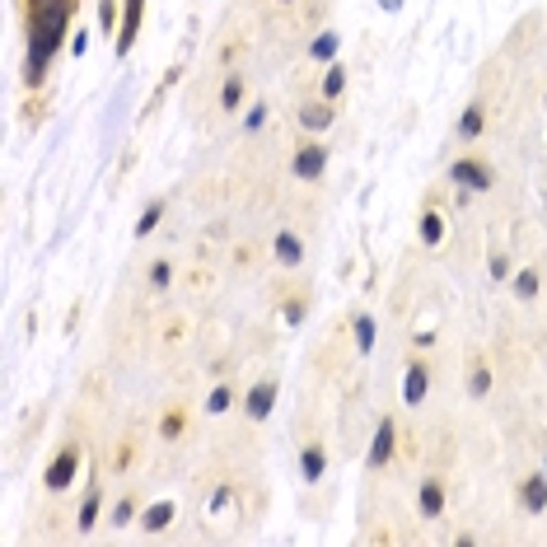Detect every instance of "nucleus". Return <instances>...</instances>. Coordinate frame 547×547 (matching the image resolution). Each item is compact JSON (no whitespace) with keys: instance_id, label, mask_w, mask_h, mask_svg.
I'll use <instances>...</instances> for the list:
<instances>
[{"instance_id":"nucleus-1","label":"nucleus","mask_w":547,"mask_h":547,"mask_svg":"<svg viewBox=\"0 0 547 547\" xmlns=\"http://www.w3.org/2000/svg\"><path fill=\"white\" fill-rule=\"evenodd\" d=\"M75 0H33L28 5V80L38 84L52 52L66 38V19H71Z\"/></svg>"},{"instance_id":"nucleus-2","label":"nucleus","mask_w":547,"mask_h":547,"mask_svg":"<svg viewBox=\"0 0 547 547\" xmlns=\"http://www.w3.org/2000/svg\"><path fill=\"white\" fill-rule=\"evenodd\" d=\"M71 472H75V449H61V454H56V463L47 468V487H52V491H61V487L71 482Z\"/></svg>"},{"instance_id":"nucleus-3","label":"nucleus","mask_w":547,"mask_h":547,"mask_svg":"<svg viewBox=\"0 0 547 547\" xmlns=\"http://www.w3.org/2000/svg\"><path fill=\"white\" fill-rule=\"evenodd\" d=\"M271 398H276V384H258V389L248 393V412H253V417H267V412H271Z\"/></svg>"},{"instance_id":"nucleus-4","label":"nucleus","mask_w":547,"mask_h":547,"mask_svg":"<svg viewBox=\"0 0 547 547\" xmlns=\"http://www.w3.org/2000/svg\"><path fill=\"white\" fill-rule=\"evenodd\" d=\"M421 393H426V365H412L407 379H402V398H407V402H421Z\"/></svg>"},{"instance_id":"nucleus-5","label":"nucleus","mask_w":547,"mask_h":547,"mask_svg":"<svg viewBox=\"0 0 547 547\" xmlns=\"http://www.w3.org/2000/svg\"><path fill=\"white\" fill-rule=\"evenodd\" d=\"M454 178L463 182V187H487V169H477V164H468V159H463V164H454Z\"/></svg>"},{"instance_id":"nucleus-6","label":"nucleus","mask_w":547,"mask_h":547,"mask_svg":"<svg viewBox=\"0 0 547 547\" xmlns=\"http://www.w3.org/2000/svg\"><path fill=\"white\" fill-rule=\"evenodd\" d=\"M323 150H318V145H309V150H304V155L295 159V173H300V178H313V173H318V169H323Z\"/></svg>"},{"instance_id":"nucleus-7","label":"nucleus","mask_w":547,"mask_h":547,"mask_svg":"<svg viewBox=\"0 0 547 547\" xmlns=\"http://www.w3.org/2000/svg\"><path fill=\"white\" fill-rule=\"evenodd\" d=\"M393 449V421H379V440H374V449H369V463H384Z\"/></svg>"},{"instance_id":"nucleus-8","label":"nucleus","mask_w":547,"mask_h":547,"mask_svg":"<svg viewBox=\"0 0 547 547\" xmlns=\"http://www.w3.org/2000/svg\"><path fill=\"white\" fill-rule=\"evenodd\" d=\"M136 28H141V0H127V28H122V52L136 42Z\"/></svg>"},{"instance_id":"nucleus-9","label":"nucleus","mask_w":547,"mask_h":547,"mask_svg":"<svg viewBox=\"0 0 547 547\" xmlns=\"http://www.w3.org/2000/svg\"><path fill=\"white\" fill-rule=\"evenodd\" d=\"M421 510L426 515H440V482H426L421 487Z\"/></svg>"},{"instance_id":"nucleus-10","label":"nucleus","mask_w":547,"mask_h":547,"mask_svg":"<svg viewBox=\"0 0 547 547\" xmlns=\"http://www.w3.org/2000/svg\"><path fill=\"white\" fill-rule=\"evenodd\" d=\"M276 258H281V262H300V239L281 234V239H276Z\"/></svg>"},{"instance_id":"nucleus-11","label":"nucleus","mask_w":547,"mask_h":547,"mask_svg":"<svg viewBox=\"0 0 547 547\" xmlns=\"http://www.w3.org/2000/svg\"><path fill=\"white\" fill-rule=\"evenodd\" d=\"M547 500V477H538V482H528V510H543Z\"/></svg>"},{"instance_id":"nucleus-12","label":"nucleus","mask_w":547,"mask_h":547,"mask_svg":"<svg viewBox=\"0 0 547 547\" xmlns=\"http://www.w3.org/2000/svg\"><path fill=\"white\" fill-rule=\"evenodd\" d=\"M332 122V108H304V127H328Z\"/></svg>"},{"instance_id":"nucleus-13","label":"nucleus","mask_w":547,"mask_h":547,"mask_svg":"<svg viewBox=\"0 0 547 547\" xmlns=\"http://www.w3.org/2000/svg\"><path fill=\"white\" fill-rule=\"evenodd\" d=\"M332 52H337V38H332V33L313 38V56H318V61H323V56H332Z\"/></svg>"},{"instance_id":"nucleus-14","label":"nucleus","mask_w":547,"mask_h":547,"mask_svg":"<svg viewBox=\"0 0 547 547\" xmlns=\"http://www.w3.org/2000/svg\"><path fill=\"white\" fill-rule=\"evenodd\" d=\"M421 239H426V243H440V215H426V220H421Z\"/></svg>"},{"instance_id":"nucleus-15","label":"nucleus","mask_w":547,"mask_h":547,"mask_svg":"<svg viewBox=\"0 0 547 547\" xmlns=\"http://www.w3.org/2000/svg\"><path fill=\"white\" fill-rule=\"evenodd\" d=\"M482 131V108H468L463 112V136H477Z\"/></svg>"},{"instance_id":"nucleus-16","label":"nucleus","mask_w":547,"mask_h":547,"mask_svg":"<svg viewBox=\"0 0 547 547\" xmlns=\"http://www.w3.org/2000/svg\"><path fill=\"white\" fill-rule=\"evenodd\" d=\"M94 515H99V491H89V500H84V515H80V528H89V524H94Z\"/></svg>"},{"instance_id":"nucleus-17","label":"nucleus","mask_w":547,"mask_h":547,"mask_svg":"<svg viewBox=\"0 0 547 547\" xmlns=\"http://www.w3.org/2000/svg\"><path fill=\"white\" fill-rule=\"evenodd\" d=\"M341 84H346V75H341V71H328V80H323V94L332 99V94H341Z\"/></svg>"},{"instance_id":"nucleus-18","label":"nucleus","mask_w":547,"mask_h":547,"mask_svg":"<svg viewBox=\"0 0 547 547\" xmlns=\"http://www.w3.org/2000/svg\"><path fill=\"white\" fill-rule=\"evenodd\" d=\"M515 290H520V295H533V290H538V276H533V271H520Z\"/></svg>"},{"instance_id":"nucleus-19","label":"nucleus","mask_w":547,"mask_h":547,"mask_svg":"<svg viewBox=\"0 0 547 547\" xmlns=\"http://www.w3.org/2000/svg\"><path fill=\"white\" fill-rule=\"evenodd\" d=\"M304 472H309V477H318V472H323V454H318V449H309V454H304Z\"/></svg>"},{"instance_id":"nucleus-20","label":"nucleus","mask_w":547,"mask_h":547,"mask_svg":"<svg viewBox=\"0 0 547 547\" xmlns=\"http://www.w3.org/2000/svg\"><path fill=\"white\" fill-rule=\"evenodd\" d=\"M169 515H173V510H169V505H155V510H150V528H164V524H169Z\"/></svg>"},{"instance_id":"nucleus-21","label":"nucleus","mask_w":547,"mask_h":547,"mask_svg":"<svg viewBox=\"0 0 547 547\" xmlns=\"http://www.w3.org/2000/svg\"><path fill=\"white\" fill-rule=\"evenodd\" d=\"M356 328H361V332H356V337H361V346H365V351H369V341H374V323H369V318H361Z\"/></svg>"},{"instance_id":"nucleus-22","label":"nucleus","mask_w":547,"mask_h":547,"mask_svg":"<svg viewBox=\"0 0 547 547\" xmlns=\"http://www.w3.org/2000/svg\"><path fill=\"white\" fill-rule=\"evenodd\" d=\"M155 220H159V206H150L145 215H141V225H136V234H145V230H155Z\"/></svg>"},{"instance_id":"nucleus-23","label":"nucleus","mask_w":547,"mask_h":547,"mask_svg":"<svg viewBox=\"0 0 547 547\" xmlns=\"http://www.w3.org/2000/svg\"><path fill=\"white\" fill-rule=\"evenodd\" d=\"M225 407H230V393L215 389V393H210V412H225Z\"/></svg>"},{"instance_id":"nucleus-24","label":"nucleus","mask_w":547,"mask_h":547,"mask_svg":"<svg viewBox=\"0 0 547 547\" xmlns=\"http://www.w3.org/2000/svg\"><path fill=\"white\" fill-rule=\"evenodd\" d=\"M239 104V80H230V84H225V108H234Z\"/></svg>"},{"instance_id":"nucleus-25","label":"nucleus","mask_w":547,"mask_h":547,"mask_svg":"<svg viewBox=\"0 0 547 547\" xmlns=\"http://www.w3.org/2000/svg\"><path fill=\"white\" fill-rule=\"evenodd\" d=\"M487 384H491V379H487V369H477V374H472V393H487Z\"/></svg>"},{"instance_id":"nucleus-26","label":"nucleus","mask_w":547,"mask_h":547,"mask_svg":"<svg viewBox=\"0 0 547 547\" xmlns=\"http://www.w3.org/2000/svg\"><path fill=\"white\" fill-rule=\"evenodd\" d=\"M262 117H267V108H253V112H248V131H258Z\"/></svg>"},{"instance_id":"nucleus-27","label":"nucleus","mask_w":547,"mask_h":547,"mask_svg":"<svg viewBox=\"0 0 547 547\" xmlns=\"http://www.w3.org/2000/svg\"><path fill=\"white\" fill-rule=\"evenodd\" d=\"M384 5H389V10H393V5H398V0H384Z\"/></svg>"}]
</instances>
